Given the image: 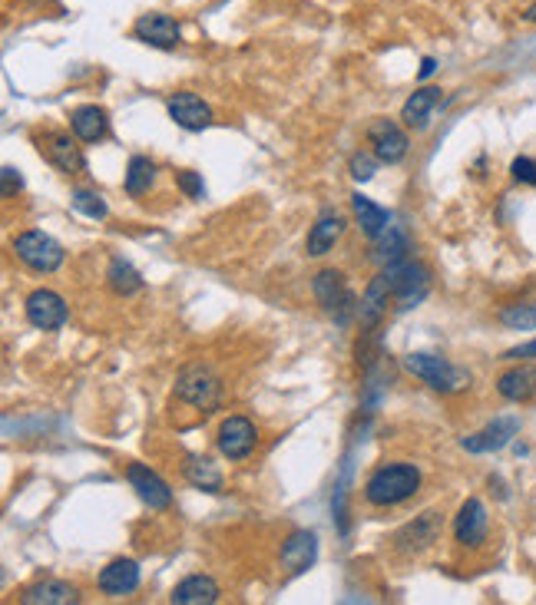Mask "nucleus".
Returning a JSON list of instances; mask_svg holds the SVG:
<instances>
[{
	"instance_id": "22",
	"label": "nucleus",
	"mask_w": 536,
	"mask_h": 605,
	"mask_svg": "<svg viewBox=\"0 0 536 605\" xmlns=\"http://www.w3.org/2000/svg\"><path fill=\"white\" fill-rule=\"evenodd\" d=\"M351 212H355L358 229H361V235L368 242H378L381 235L391 229V212L384 209V205L374 202V199L361 196V192H355V196H351Z\"/></svg>"
},
{
	"instance_id": "18",
	"label": "nucleus",
	"mask_w": 536,
	"mask_h": 605,
	"mask_svg": "<svg viewBox=\"0 0 536 605\" xmlns=\"http://www.w3.org/2000/svg\"><path fill=\"white\" fill-rule=\"evenodd\" d=\"M315 556H318V536L312 529H295V533L285 536L282 569H288V576H302V572L315 563Z\"/></svg>"
},
{
	"instance_id": "6",
	"label": "nucleus",
	"mask_w": 536,
	"mask_h": 605,
	"mask_svg": "<svg viewBox=\"0 0 536 605\" xmlns=\"http://www.w3.org/2000/svg\"><path fill=\"white\" fill-rule=\"evenodd\" d=\"M384 272L391 278V291H394V301H398V308H411L417 301L427 298V291H431V268L414 262V258H398V262H388L381 265Z\"/></svg>"
},
{
	"instance_id": "23",
	"label": "nucleus",
	"mask_w": 536,
	"mask_h": 605,
	"mask_svg": "<svg viewBox=\"0 0 536 605\" xmlns=\"http://www.w3.org/2000/svg\"><path fill=\"white\" fill-rule=\"evenodd\" d=\"M20 602L24 605H73V602H80V589L70 586L67 579H40L20 592Z\"/></svg>"
},
{
	"instance_id": "11",
	"label": "nucleus",
	"mask_w": 536,
	"mask_h": 605,
	"mask_svg": "<svg viewBox=\"0 0 536 605\" xmlns=\"http://www.w3.org/2000/svg\"><path fill=\"white\" fill-rule=\"evenodd\" d=\"M487 536H490V513L484 500L470 496V500L460 503V510L454 516V539L464 549H477L487 543Z\"/></svg>"
},
{
	"instance_id": "3",
	"label": "nucleus",
	"mask_w": 536,
	"mask_h": 605,
	"mask_svg": "<svg viewBox=\"0 0 536 605\" xmlns=\"http://www.w3.org/2000/svg\"><path fill=\"white\" fill-rule=\"evenodd\" d=\"M176 397L182 404L202 410H216L222 404V381L209 364H186L176 377Z\"/></svg>"
},
{
	"instance_id": "35",
	"label": "nucleus",
	"mask_w": 536,
	"mask_h": 605,
	"mask_svg": "<svg viewBox=\"0 0 536 605\" xmlns=\"http://www.w3.org/2000/svg\"><path fill=\"white\" fill-rule=\"evenodd\" d=\"M510 176H513V182H520V186H536V159L517 156L510 162Z\"/></svg>"
},
{
	"instance_id": "30",
	"label": "nucleus",
	"mask_w": 536,
	"mask_h": 605,
	"mask_svg": "<svg viewBox=\"0 0 536 605\" xmlns=\"http://www.w3.org/2000/svg\"><path fill=\"white\" fill-rule=\"evenodd\" d=\"M407 252H411V242H407L404 229H398V225H391V229L384 232L378 242H374V258H378L381 265L407 258Z\"/></svg>"
},
{
	"instance_id": "16",
	"label": "nucleus",
	"mask_w": 536,
	"mask_h": 605,
	"mask_svg": "<svg viewBox=\"0 0 536 605\" xmlns=\"http://www.w3.org/2000/svg\"><path fill=\"white\" fill-rule=\"evenodd\" d=\"M139 582H143V569H139L136 559H113V563L103 566L100 576H96L100 592L103 596H113V599L130 596V592L139 589Z\"/></svg>"
},
{
	"instance_id": "37",
	"label": "nucleus",
	"mask_w": 536,
	"mask_h": 605,
	"mask_svg": "<svg viewBox=\"0 0 536 605\" xmlns=\"http://www.w3.org/2000/svg\"><path fill=\"white\" fill-rule=\"evenodd\" d=\"M503 361H536V338L517 344V348H510L507 354H503Z\"/></svg>"
},
{
	"instance_id": "4",
	"label": "nucleus",
	"mask_w": 536,
	"mask_h": 605,
	"mask_svg": "<svg viewBox=\"0 0 536 605\" xmlns=\"http://www.w3.org/2000/svg\"><path fill=\"white\" fill-rule=\"evenodd\" d=\"M14 255L30 268V272H37V275H53L63 262H67V252H63V245L53 239V235L40 232V229L20 232L17 239H14Z\"/></svg>"
},
{
	"instance_id": "19",
	"label": "nucleus",
	"mask_w": 536,
	"mask_h": 605,
	"mask_svg": "<svg viewBox=\"0 0 536 605\" xmlns=\"http://www.w3.org/2000/svg\"><path fill=\"white\" fill-rule=\"evenodd\" d=\"M394 298V291H391V278H388V272H381L371 278V285L364 288V295H361V305H358V318H361V324L364 328H378L381 324V318H384V311H388V301Z\"/></svg>"
},
{
	"instance_id": "15",
	"label": "nucleus",
	"mask_w": 536,
	"mask_h": 605,
	"mask_svg": "<svg viewBox=\"0 0 536 605\" xmlns=\"http://www.w3.org/2000/svg\"><path fill=\"white\" fill-rule=\"evenodd\" d=\"M497 394L510 404H530L536 397V367L533 361H510L497 377Z\"/></svg>"
},
{
	"instance_id": "28",
	"label": "nucleus",
	"mask_w": 536,
	"mask_h": 605,
	"mask_svg": "<svg viewBox=\"0 0 536 605\" xmlns=\"http://www.w3.org/2000/svg\"><path fill=\"white\" fill-rule=\"evenodd\" d=\"M156 182V162L149 156H133L130 166H126V176H123V189L130 199H143Z\"/></svg>"
},
{
	"instance_id": "38",
	"label": "nucleus",
	"mask_w": 536,
	"mask_h": 605,
	"mask_svg": "<svg viewBox=\"0 0 536 605\" xmlns=\"http://www.w3.org/2000/svg\"><path fill=\"white\" fill-rule=\"evenodd\" d=\"M434 70H437V60H434V57H424V60H421V73H417V77H421V80H427V77H431Z\"/></svg>"
},
{
	"instance_id": "13",
	"label": "nucleus",
	"mask_w": 536,
	"mask_h": 605,
	"mask_svg": "<svg viewBox=\"0 0 536 605\" xmlns=\"http://www.w3.org/2000/svg\"><path fill=\"white\" fill-rule=\"evenodd\" d=\"M133 37L146 47L156 50H176L182 43V30L169 14H139L133 24Z\"/></svg>"
},
{
	"instance_id": "24",
	"label": "nucleus",
	"mask_w": 536,
	"mask_h": 605,
	"mask_svg": "<svg viewBox=\"0 0 536 605\" xmlns=\"http://www.w3.org/2000/svg\"><path fill=\"white\" fill-rule=\"evenodd\" d=\"M437 103H441V86H421V90H414L404 100L401 123L407 129H417V133H421V129L431 126V113H434Z\"/></svg>"
},
{
	"instance_id": "14",
	"label": "nucleus",
	"mask_w": 536,
	"mask_h": 605,
	"mask_svg": "<svg viewBox=\"0 0 536 605\" xmlns=\"http://www.w3.org/2000/svg\"><path fill=\"white\" fill-rule=\"evenodd\" d=\"M166 110H169V120L176 126L189 129V133H199V129L212 126V106L202 100V96L182 90V93H173L166 100Z\"/></svg>"
},
{
	"instance_id": "20",
	"label": "nucleus",
	"mask_w": 536,
	"mask_h": 605,
	"mask_svg": "<svg viewBox=\"0 0 536 605\" xmlns=\"http://www.w3.org/2000/svg\"><path fill=\"white\" fill-rule=\"evenodd\" d=\"M345 229H348V222H345V215H338V212H325L321 219L308 229V239H305V255L308 258H321V255H328L331 248H335L338 242H341V235H345Z\"/></svg>"
},
{
	"instance_id": "17",
	"label": "nucleus",
	"mask_w": 536,
	"mask_h": 605,
	"mask_svg": "<svg viewBox=\"0 0 536 605\" xmlns=\"http://www.w3.org/2000/svg\"><path fill=\"white\" fill-rule=\"evenodd\" d=\"M520 427H523L520 417H497V420H490L484 430H477V434L460 440V447L470 453H497L520 434Z\"/></svg>"
},
{
	"instance_id": "7",
	"label": "nucleus",
	"mask_w": 536,
	"mask_h": 605,
	"mask_svg": "<svg viewBox=\"0 0 536 605\" xmlns=\"http://www.w3.org/2000/svg\"><path fill=\"white\" fill-rule=\"evenodd\" d=\"M312 295L318 305L325 308L328 315H335L341 324L348 321L351 311H358L355 295H351V288H348V278H345V272H338V268H321V272L312 278Z\"/></svg>"
},
{
	"instance_id": "2",
	"label": "nucleus",
	"mask_w": 536,
	"mask_h": 605,
	"mask_svg": "<svg viewBox=\"0 0 536 605\" xmlns=\"http://www.w3.org/2000/svg\"><path fill=\"white\" fill-rule=\"evenodd\" d=\"M404 367L414 377H421V381L437 394H460V391H467V387H470V371H467V367H457L454 361L441 358V354H427V351L407 354Z\"/></svg>"
},
{
	"instance_id": "33",
	"label": "nucleus",
	"mask_w": 536,
	"mask_h": 605,
	"mask_svg": "<svg viewBox=\"0 0 536 605\" xmlns=\"http://www.w3.org/2000/svg\"><path fill=\"white\" fill-rule=\"evenodd\" d=\"M378 166H381V159L374 156V153H355V156H351V162H348L351 179H355V182H368V179H374V172H378Z\"/></svg>"
},
{
	"instance_id": "21",
	"label": "nucleus",
	"mask_w": 536,
	"mask_h": 605,
	"mask_svg": "<svg viewBox=\"0 0 536 605\" xmlns=\"http://www.w3.org/2000/svg\"><path fill=\"white\" fill-rule=\"evenodd\" d=\"M70 129H73V136L87 146L103 143V139L110 136V116H106L103 106H96V103L77 106V110L70 113Z\"/></svg>"
},
{
	"instance_id": "8",
	"label": "nucleus",
	"mask_w": 536,
	"mask_h": 605,
	"mask_svg": "<svg viewBox=\"0 0 536 605\" xmlns=\"http://www.w3.org/2000/svg\"><path fill=\"white\" fill-rule=\"evenodd\" d=\"M216 447L225 460L232 463H242L249 460L255 447H259V430H255V424L249 417L242 414H229L219 424V434H216Z\"/></svg>"
},
{
	"instance_id": "34",
	"label": "nucleus",
	"mask_w": 536,
	"mask_h": 605,
	"mask_svg": "<svg viewBox=\"0 0 536 605\" xmlns=\"http://www.w3.org/2000/svg\"><path fill=\"white\" fill-rule=\"evenodd\" d=\"M176 186L182 189V196H186V199H202V196H206V182H202L199 172H192V169L176 172Z\"/></svg>"
},
{
	"instance_id": "39",
	"label": "nucleus",
	"mask_w": 536,
	"mask_h": 605,
	"mask_svg": "<svg viewBox=\"0 0 536 605\" xmlns=\"http://www.w3.org/2000/svg\"><path fill=\"white\" fill-rule=\"evenodd\" d=\"M523 20H527V24H536V0H533L527 10H523Z\"/></svg>"
},
{
	"instance_id": "36",
	"label": "nucleus",
	"mask_w": 536,
	"mask_h": 605,
	"mask_svg": "<svg viewBox=\"0 0 536 605\" xmlns=\"http://www.w3.org/2000/svg\"><path fill=\"white\" fill-rule=\"evenodd\" d=\"M0 179H4V199H14L17 192L24 189V179H20V172H17L14 166H4Z\"/></svg>"
},
{
	"instance_id": "31",
	"label": "nucleus",
	"mask_w": 536,
	"mask_h": 605,
	"mask_svg": "<svg viewBox=\"0 0 536 605\" xmlns=\"http://www.w3.org/2000/svg\"><path fill=\"white\" fill-rule=\"evenodd\" d=\"M70 205L80 215H87V219H96V222H103L106 215H110V205H106V199L100 196V192H93V189H73Z\"/></svg>"
},
{
	"instance_id": "29",
	"label": "nucleus",
	"mask_w": 536,
	"mask_h": 605,
	"mask_svg": "<svg viewBox=\"0 0 536 605\" xmlns=\"http://www.w3.org/2000/svg\"><path fill=\"white\" fill-rule=\"evenodd\" d=\"M106 285H110V291L113 295H120V298H130V295H136L139 288H143V275L136 272V268L126 262V258H110V268H106Z\"/></svg>"
},
{
	"instance_id": "25",
	"label": "nucleus",
	"mask_w": 536,
	"mask_h": 605,
	"mask_svg": "<svg viewBox=\"0 0 536 605\" xmlns=\"http://www.w3.org/2000/svg\"><path fill=\"white\" fill-rule=\"evenodd\" d=\"M219 596H222V589L216 579L202 576V572H192V576L176 582V589L169 599H173V605H212V602H219Z\"/></svg>"
},
{
	"instance_id": "12",
	"label": "nucleus",
	"mask_w": 536,
	"mask_h": 605,
	"mask_svg": "<svg viewBox=\"0 0 536 605\" xmlns=\"http://www.w3.org/2000/svg\"><path fill=\"white\" fill-rule=\"evenodd\" d=\"M126 480H130L136 496L149 506V510L166 513L169 506H173V490H169V483L159 477L156 470H149L146 463H130V467H126Z\"/></svg>"
},
{
	"instance_id": "10",
	"label": "nucleus",
	"mask_w": 536,
	"mask_h": 605,
	"mask_svg": "<svg viewBox=\"0 0 536 605\" xmlns=\"http://www.w3.org/2000/svg\"><path fill=\"white\" fill-rule=\"evenodd\" d=\"M24 315L37 331H60L70 318V308L53 288H37L24 298Z\"/></svg>"
},
{
	"instance_id": "5",
	"label": "nucleus",
	"mask_w": 536,
	"mask_h": 605,
	"mask_svg": "<svg viewBox=\"0 0 536 605\" xmlns=\"http://www.w3.org/2000/svg\"><path fill=\"white\" fill-rule=\"evenodd\" d=\"M37 153L57 172H63V176H83V172H87V156H83L80 139L73 136V129L70 133H63V129H44V133H37Z\"/></svg>"
},
{
	"instance_id": "32",
	"label": "nucleus",
	"mask_w": 536,
	"mask_h": 605,
	"mask_svg": "<svg viewBox=\"0 0 536 605\" xmlns=\"http://www.w3.org/2000/svg\"><path fill=\"white\" fill-rule=\"evenodd\" d=\"M500 324L510 331H536V301H523V305H507L500 311Z\"/></svg>"
},
{
	"instance_id": "9",
	"label": "nucleus",
	"mask_w": 536,
	"mask_h": 605,
	"mask_svg": "<svg viewBox=\"0 0 536 605\" xmlns=\"http://www.w3.org/2000/svg\"><path fill=\"white\" fill-rule=\"evenodd\" d=\"M368 146L371 153L378 156L384 166H398L404 162L407 149H411V139H407L404 126L398 120H388V116H378V120L368 123Z\"/></svg>"
},
{
	"instance_id": "27",
	"label": "nucleus",
	"mask_w": 536,
	"mask_h": 605,
	"mask_svg": "<svg viewBox=\"0 0 536 605\" xmlns=\"http://www.w3.org/2000/svg\"><path fill=\"white\" fill-rule=\"evenodd\" d=\"M182 477H186L189 486H196V490H206V493L222 490V470L209 457H186Z\"/></svg>"
},
{
	"instance_id": "26",
	"label": "nucleus",
	"mask_w": 536,
	"mask_h": 605,
	"mask_svg": "<svg viewBox=\"0 0 536 605\" xmlns=\"http://www.w3.org/2000/svg\"><path fill=\"white\" fill-rule=\"evenodd\" d=\"M437 536H441V520H437V513H424V516H417L414 523H407L394 543L407 549V553H421V549L437 543Z\"/></svg>"
},
{
	"instance_id": "1",
	"label": "nucleus",
	"mask_w": 536,
	"mask_h": 605,
	"mask_svg": "<svg viewBox=\"0 0 536 605\" xmlns=\"http://www.w3.org/2000/svg\"><path fill=\"white\" fill-rule=\"evenodd\" d=\"M421 490V470L414 463H381V467L371 470V477L364 480V500L378 510H388V506H401L411 496Z\"/></svg>"
}]
</instances>
